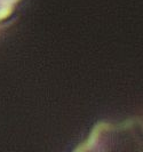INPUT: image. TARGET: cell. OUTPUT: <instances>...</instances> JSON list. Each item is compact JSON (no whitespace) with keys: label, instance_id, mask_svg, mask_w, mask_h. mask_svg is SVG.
<instances>
[{"label":"cell","instance_id":"1","mask_svg":"<svg viewBox=\"0 0 143 152\" xmlns=\"http://www.w3.org/2000/svg\"><path fill=\"white\" fill-rule=\"evenodd\" d=\"M73 152H143V121L100 122Z\"/></svg>","mask_w":143,"mask_h":152},{"label":"cell","instance_id":"2","mask_svg":"<svg viewBox=\"0 0 143 152\" xmlns=\"http://www.w3.org/2000/svg\"><path fill=\"white\" fill-rule=\"evenodd\" d=\"M20 1L21 0H0V26L13 15Z\"/></svg>","mask_w":143,"mask_h":152}]
</instances>
